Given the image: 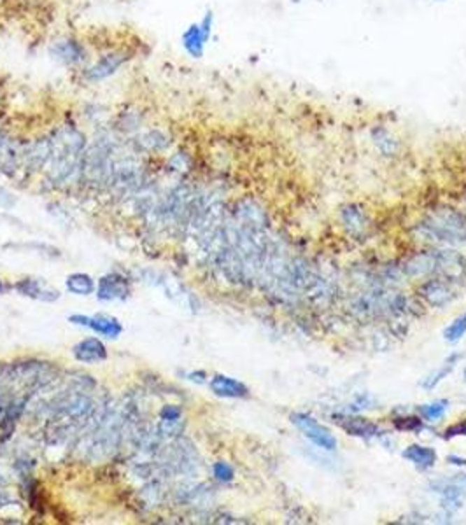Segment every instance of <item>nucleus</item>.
<instances>
[{
    "mask_svg": "<svg viewBox=\"0 0 466 525\" xmlns=\"http://www.w3.org/2000/svg\"><path fill=\"white\" fill-rule=\"evenodd\" d=\"M50 172L55 180H67L79 168L83 170L85 135L81 131L72 127H62L50 138Z\"/></svg>",
    "mask_w": 466,
    "mask_h": 525,
    "instance_id": "nucleus-1",
    "label": "nucleus"
},
{
    "mask_svg": "<svg viewBox=\"0 0 466 525\" xmlns=\"http://www.w3.org/2000/svg\"><path fill=\"white\" fill-rule=\"evenodd\" d=\"M421 229L424 235L438 242H466V215L454 208H440L424 219Z\"/></svg>",
    "mask_w": 466,
    "mask_h": 525,
    "instance_id": "nucleus-2",
    "label": "nucleus"
},
{
    "mask_svg": "<svg viewBox=\"0 0 466 525\" xmlns=\"http://www.w3.org/2000/svg\"><path fill=\"white\" fill-rule=\"evenodd\" d=\"M290 420L295 427H298L304 433L307 440H311L323 450H335L337 448V438L333 436L332 431L326 429L314 417L307 415V413H291Z\"/></svg>",
    "mask_w": 466,
    "mask_h": 525,
    "instance_id": "nucleus-3",
    "label": "nucleus"
},
{
    "mask_svg": "<svg viewBox=\"0 0 466 525\" xmlns=\"http://www.w3.org/2000/svg\"><path fill=\"white\" fill-rule=\"evenodd\" d=\"M212 22H214L212 13H207L200 23H193V25L183 34V46L190 57L200 58L202 55H204L205 44L211 39Z\"/></svg>",
    "mask_w": 466,
    "mask_h": 525,
    "instance_id": "nucleus-4",
    "label": "nucleus"
},
{
    "mask_svg": "<svg viewBox=\"0 0 466 525\" xmlns=\"http://www.w3.org/2000/svg\"><path fill=\"white\" fill-rule=\"evenodd\" d=\"M69 321L72 324L90 328L92 331L107 336V338H118L123 333V326L120 324V321L111 315H71Z\"/></svg>",
    "mask_w": 466,
    "mask_h": 525,
    "instance_id": "nucleus-5",
    "label": "nucleus"
},
{
    "mask_svg": "<svg viewBox=\"0 0 466 525\" xmlns=\"http://www.w3.org/2000/svg\"><path fill=\"white\" fill-rule=\"evenodd\" d=\"M127 60L128 57L125 53H121V51H113V53L104 55L99 62H95V64L86 71V79H88L90 82L104 81V79L116 74V72L120 71L121 65H125Z\"/></svg>",
    "mask_w": 466,
    "mask_h": 525,
    "instance_id": "nucleus-6",
    "label": "nucleus"
},
{
    "mask_svg": "<svg viewBox=\"0 0 466 525\" xmlns=\"http://www.w3.org/2000/svg\"><path fill=\"white\" fill-rule=\"evenodd\" d=\"M437 259V275L445 277L449 280H459L466 277V259L458 252L438 250Z\"/></svg>",
    "mask_w": 466,
    "mask_h": 525,
    "instance_id": "nucleus-7",
    "label": "nucleus"
},
{
    "mask_svg": "<svg viewBox=\"0 0 466 525\" xmlns=\"http://www.w3.org/2000/svg\"><path fill=\"white\" fill-rule=\"evenodd\" d=\"M128 282L125 277L118 275V273H111L100 279L99 282V291H97V296L102 301H114V300H123L128 294Z\"/></svg>",
    "mask_w": 466,
    "mask_h": 525,
    "instance_id": "nucleus-8",
    "label": "nucleus"
},
{
    "mask_svg": "<svg viewBox=\"0 0 466 525\" xmlns=\"http://www.w3.org/2000/svg\"><path fill=\"white\" fill-rule=\"evenodd\" d=\"M437 252H419L407 261L403 272L410 277L437 275Z\"/></svg>",
    "mask_w": 466,
    "mask_h": 525,
    "instance_id": "nucleus-9",
    "label": "nucleus"
},
{
    "mask_svg": "<svg viewBox=\"0 0 466 525\" xmlns=\"http://www.w3.org/2000/svg\"><path fill=\"white\" fill-rule=\"evenodd\" d=\"M74 357L79 363L95 364L107 357V349L99 338H86L74 347Z\"/></svg>",
    "mask_w": 466,
    "mask_h": 525,
    "instance_id": "nucleus-10",
    "label": "nucleus"
},
{
    "mask_svg": "<svg viewBox=\"0 0 466 525\" xmlns=\"http://www.w3.org/2000/svg\"><path fill=\"white\" fill-rule=\"evenodd\" d=\"M335 422L346 431L349 436H358V438H374L379 434V427L374 422L367 419H361V417H335Z\"/></svg>",
    "mask_w": 466,
    "mask_h": 525,
    "instance_id": "nucleus-11",
    "label": "nucleus"
},
{
    "mask_svg": "<svg viewBox=\"0 0 466 525\" xmlns=\"http://www.w3.org/2000/svg\"><path fill=\"white\" fill-rule=\"evenodd\" d=\"M211 391L219 398H246L248 387L242 382L235 378L225 377V375H216L211 380Z\"/></svg>",
    "mask_w": 466,
    "mask_h": 525,
    "instance_id": "nucleus-12",
    "label": "nucleus"
},
{
    "mask_svg": "<svg viewBox=\"0 0 466 525\" xmlns=\"http://www.w3.org/2000/svg\"><path fill=\"white\" fill-rule=\"evenodd\" d=\"M421 296L428 301V303L435 305V307H444L445 303L452 300V291L442 280H428L423 287H421Z\"/></svg>",
    "mask_w": 466,
    "mask_h": 525,
    "instance_id": "nucleus-13",
    "label": "nucleus"
},
{
    "mask_svg": "<svg viewBox=\"0 0 466 525\" xmlns=\"http://www.w3.org/2000/svg\"><path fill=\"white\" fill-rule=\"evenodd\" d=\"M16 291L23 296L29 298H36V300H43V301H55L60 298V293L58 291L50 289L48 286H44L41 280H32V279H25L20 280L16 284Z\"/></svg>",
    "mask_w": 466,
    "mask_h": 525,
    "instance_id": "nucleus-14",
    "label": "nucleus"
},
{
    "mask_svg": "<svg viewBox=\"0 0 466 525\" xmlns=\"http://www.w3.org/2000/svg\"><path fill=\"white\" fill-rule=\"evenodd\" d=\"M403 457L412 462L419 469L433 468L437 462V452L431 447H423V445H409L403 450Z\"/></svg>",
    "mask_w": 466,
    "mask_h": 525,
    "instance_id": "nucleus-15",
    "label": "nucleus"
},
{
    "mask_svg": "<svg viewBox=\"0 0 466 525\" xmlns=\"http://www.w3.org/2000/svg\"><path fill=\"white\" fill-rule=\"evenodd\" d=\"M53 55L57 57V60L64 62V64L67 65H74V64H79V62L83 60V57H85V50H83V46L79 43H76V41H58V43H55L53 46Z\"/></svg>",
    "mask_w": 466,
    "mask_h": 525,
    "instance_id": "nucleus-16",
    "label": "nucleus"
},
{
    "mask_svg": "<svg viewBox=\"0 0 466 525\" xmlns=\"http://www.w3.org/2000/svg\"><path fill=\"white\" fill-rule=\"evenodd\" d=\"M67 289L72 294H78V296H88L95 291V282L90 275L86 273H72L67 277Z\"/></svg>",
    "mask_w": 466,
    "mask_h": 525,
    "instance_id": "nucleus-17",
    "label": "nucleus"
},
{
    "mask_svg": "<svg viewBox=\"0 0 466 525\" xmlns=\"http://www.w3.org/2000/svg\"><path fill=\"white\" fill-rule=\"evenodd\" d=\"M458 361H459V354H454V356L449 357V359L445 361V363L442 364V366L438 368V370H435L433 373H430L426 378H424L423 387H424V389H433V387H437V385L440 384V382L444 380V378L447 377V375L451 373L452 370H454L456 364H458Z\"/></svg>",
    "mask_w": 466,
    "mask_h": 525,
    "instance_id": "nucleus-18",
    "label": "nucleus"
},
{
    "mask_svg": "<svg viewBox=\"0 0 466 525\" xmlns=\"http://www.w3.org/2000/svg\"><path fill=\"white\" fill-rule=\"evenodd\" d=\"M465 333H466V314H463V315H459L458 319H454V321L445 328L444 338L447 340L449 343H456L465 336Z\"/></svg>",
    "mask_w": 466,
    "mask_h": 525,
    "instance_id": "nucleus-19",
    "label": "nucleus"
},
{
    "mask_svg": "<svg viewBox=\"0 0 466 525\" xmlns=\"http://www.w3.org/2000/svg\"><path fill=\"white\" fill-rule=\"evenodd\" d=\"M447 401H437V403H431V405H423L419 408L421 415L424 417V420H428V422H435V420L442 419L445 413V410H447Z\"/></svg>",
    "mask_w": 466,
    "mask_h": 525,
    "instance_id": "nucleus-20",
    "label": "nucleus"
},
{
    "mask_svg": "<svg viewBox=\"0 0 466 525\" xmlns=\"http://www.w3.org/2000/svg\"><path fill=\"white\" fill-rule=\"evenodd\" d=\"M212 471H214V476L219 482H232L233 480V468L228 462H216Z\"/></svg>",
    "mask_w": 466,
    "mask_h": 525,
    "instance_id": "nucleus-21",
    "label": "nucleus"
},
{
    "mask_svg": "<svg viewBox=\"0 0 466 525\" xmlns=\"http://www.w3.org/2000/svg\"><path fill=\"white\" fill-rule=\"evenodd\" d=\"M344 219H346V224L347 226H356V228H360V226L365 224V215L361 214L358 208H346L344 210Z\"/></svg>",
    "mask_w": 466,
    "mask_h": 525,
    "instance_id": "nucleus-22",
    "label": "nucleus"
},
{
    "mask_svg": "<svg viewBox=\"0 0 466 525\" xmlns=\"http://www.w3.org/2000/svg\"><path fill=\"white\" fill-rule=\"evenodd\" d=\"M395 426L403 431H419L421 420L416 419V417H410V419H396Z\"/></svg>",
    "mask_w": 466,
    "mask_h": 525,
    "instance_id": "nucleus-23",
    "label": "nucleus"
},
{
    "mask_svg": "<svg viewBox=\"0 0 466 525\" xmlns=\"http://www.w3.org/2000/svg\"><path fill=\"white\" fill-rule=\"evenodd\" d=\"M162 419L167 420H179L181 419V410L177 406L169 405L162 410Z\"/></svg>",
    "mask_w": 466,
    "mask_h": 525,
    "instance_id": "nucleus-24",
    "label": "nucleus"
},
{
    "mask_svg": "<svg viewBox=\"0 0 466 525\" xmlns=\"http://www.w3.org/2000/svg\"><path fill=\"white\" fill-rule=\"evenodd\" d=\"M454 436H466V422L456 424V426H452L451 429H447V438H454Z\"/></svg>",
    "mask_w": 466,
    "mask_h": 525,
    "instance_id": "nucleus-25",
    "label": "nucleus"
},
{
    "mask_svg": "<svg viewBox=\"0 0 466 525\" xmlns=\"http://www.w3.org/2000/svg\"><path fill=\"white\" fill-rule=\"evenodd\" d=\"M465 382H466V370H465Z\"/></svg>",
    "mask_w": 466,
    "mask_h": 525,
    "instance_id": "nucleus-26",
    "label": "nucleus"
},
{
    "mask_svg": "<svg viewBox=\"0 0 466 525\" xmlns=\"http://www.w3.org/2000/svg\"><path fill=\"white\" fill-rule=\"evenodd\" d=\"M0 289H2V284H0Z\"/></svg>",
    "mask_w": 466,
    "mask_h": 525,
    "instance_id": "nucleus-27",
    "label": "nucleus"
},
{
    "mask_svg": "<svg viewBox=\"0 0 466 525\" xmlns=\"http://www.w3.org/2000/svg\"><path fill=\"white\" fill-rule=\"evenodd\" d=\"M440 2H442V0H440Z\"/></svg>",
    "mask_w": 466,
    "mask_h": 525,
    "instance_id": "nucleus-28",
    "label": "nucleus"
}]
</instances>
